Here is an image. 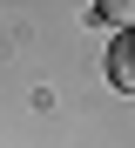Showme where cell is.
<instances>
[{
    "instance_id": "obj_1",
    "label": "cell",
    "mask_w": 135,
    "mask_h": 148,
    "mask_svg": "<svg viewBox=\"0 0 135 148\" xmlns=\"http://www.w3.org/2000/svg\"><path fill=\"white\" fill-rule=\"evenodd\" d=\"M108 81H115L122 94L135 88V67H128V47H122V40H115V47H108Z\"/></svg>"
}]
</instances>
